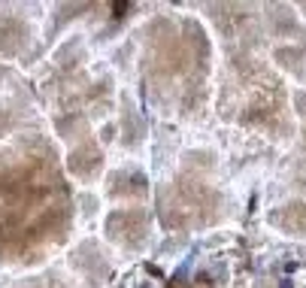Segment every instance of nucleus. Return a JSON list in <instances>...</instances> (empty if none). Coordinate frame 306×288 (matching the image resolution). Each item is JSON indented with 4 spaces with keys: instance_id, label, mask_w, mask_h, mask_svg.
Segmentation results:
<instances>
[{
    "instance_id": "f257e3e1",
    "label": "nucleus",
    "mask_w": 306,
    "mask_h": 288,
    "mask_svg": "<svg viewBox=\"0 0 306 288\" xmlns=\"http://www.w3.org/2000/svg\"><path fill=\"white\" fill-rule=\"evenodd\" d=\"M112 9H115V15H125V12H128V3H125V0H118Z\"/></svg>"
}]
</instances>
